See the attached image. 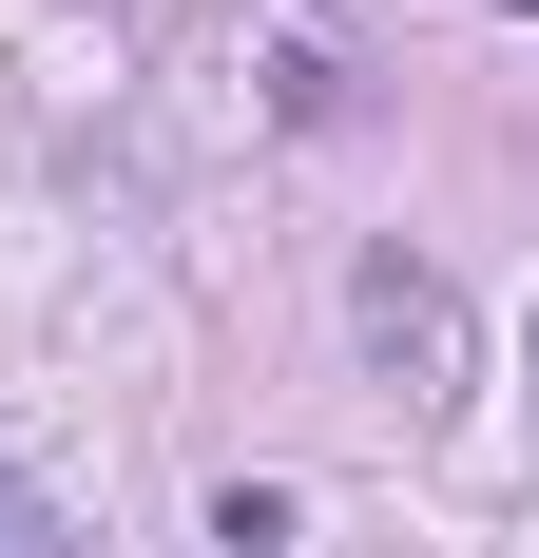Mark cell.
<instances>
[{
	"label": "cell",
	"mask_w": 539,
	"mask_h": 558,
	"mask_svg": "<svg viewBox=\"0 0 539 558\" xmlns=\"http://www.w3.org/2000/svg\"><path fill=\"white\" fill-rule=\"evenodd\" d=\"M347 328H367V366H385V404H405V424H443V404H463V289H443L424 251H367V270H347Z\"/></svg>",
	"instance_id": "6da1fadb"
},
{
	"label": "cell",
	"mask_w": 539,
	"mask_h": 558,
	"mask_svg": "<svg viewBox=\"0 0 539 558\" xmlns=\"http://www.w3.org/2000/svg\"><path fill=\"white\" fill-rule=\"evenodd\" d=\"M367 77H385V58H367V0H270V20H251V97L289 116V135H347Z\"/></svg>",
	"instance_id": "7a4b0ae2"
},
{
	"label": "cell",
	"mask_w": 539,
	"mask_h": 558,
	"mask_svg": "<svg viewBox=\"0 0 539 558\" xmlns=\"http://www.w3.org/2000/svg\"><path fill=\"white\" fill-rule=\"evenodd\" d=\"M0 558H77V539H58V501L20 482V462H0Z\"/></svg>",
	"instance_id": "3957f363"
},
{
	"label": "cell",
	"mask_w": 539,
	"mask_h": 558,
	"mask_svg": "<svg viewBox=\"0 0 539 558\" xmlns=\"http://www.w3.org/2000/svg\"><path fill=\"white\" fill-rule=\"evenodd\" d=\"M501 20H539V0H501Z\"/></svg>",
	"instance_id": "277c9868"
},
{
	"label": "cell",
	"mask_w": 539,
	"mask_h": 558,
	"mask_svg": "<svg viewBox=\"0 0 539 558\" xmlns=\"http://www.w3.org/2000/svg\"><path fill=\"white\" fill-rule=\"evenodd\" d=\"M520 347H539V328H520Z\"/></svg>",
	"instance_id": "5b68a950"
}]
</instances>
